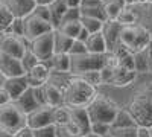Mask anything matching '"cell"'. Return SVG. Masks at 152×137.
Instances as JSON below:
<instances>
[{
	"mask_svg": "<svg viewBox=\"0 0 152 137\" xmlns=\"http://www.w3.org/2000/svg\"><path fill=\"white\" fill-rule=\"evenodd\" d=\"M137 2H138V0H137ZM151 2H152V0H151Z\"/></svg>",
	"mask_w": 152,
	"mask_h": 137,
	"instance_id": "cell-52",
	"label": "cell"
},
{
	"mask_svg": "<svg viewBox=\"0 0 152 137\" xmlns=\"http://www.w3.org/2000/svg\"><path fill=\"white\" fill-rule=\"evenodd\" d=\"M67 108H69L70 120L78 127L81 134L90 133V119H88L85 107H67Z\"/></svg>",
	"mask_w": 152,
	"mask_h": 137,
	"instance_id": "cell-17",
	"label": "cell"
},
{
	"mask_svg": "<svg viewBox=\"0 0 152 137\" xmlns=\"http://www.w3.org/2000/svg\"><path fill=\"white\" fill-rule=\"evenodd\" d=\"M3 81H5V76L2 73H0V87H2V84H3Z\"/></svg>",
	"mask_w": 152,
	"mask_h": 137,
	"instance_id": "cell-51",
	"label": "cell"
},
{
	"mask_svg": "<svg viewBox=\"0 0 152 137\" xmlns=\"http://www.w3.org/2000/svg\"><path fill=\"white\" fill-rule=\"evenodd\" d=\"M70 55V53H69ZM110 63V53H75L70 55V73L72 75H82L85 72L100 70L104 66Z\"/></svg>",
	"mask_w": 152,
	"mask_h": 137,
	"instance_id": "cell-5",
	"label": "cell"
},
{
	"mask_svg": "<svg viewBox=\"0 0 152 137\" xmlns=\"http://www.w3.org/2000/svg\"><path fill=\"white\" fill-rule=\"evenodd\" d=\"M31 12H32L34 15L40 17V18H43V20L49 21V23H52V21H50V11H49V6H47V5L35 3V6H34V9H32Z\"/></svg>",
	"mask_w": 152,
	"mask_h": 137,
	"instance_id": "cell-37",
	"label": "cell"
},
{
	"mask_svg": "<svg viewBox=\"0 0 152 137\" xmlns=\"http://www.w3.org/2000/svg\"><path fill=\"white\" fill-rule=\"evenodd\" d=\"M135 137H152L151 128H148V127H137Z\"/></svg>",
	"mask_w": 152,
	"mask_h": 137,
	"instance_id": "cell-43",
	"label": "cell"
},
{
	"mask_svg": "<svg viewBox=\"0 0 152 137\" xmlns=\"http://www.w3.org/2000/svg\"><path fill=\"white\" fill-rule=\"evenodd\" d=\"M14 17L23 18L24 15L31 14L35 6V0H0Z\"/></svg>",
	"mask_w": 152,
	"mask_h": 137,
	"instance_id": "cell-16",
	"label": "cell"
},
{
	"mask_svg": "<svg viewBox=\"0 0 152 137\" xmlns=\"http://www.w3.org/2000/svg\"><path fill=\"white\" fill-rule=\"evenodd\" d=\"M41 89V95H43V101L44 104L50 105V107H58V105H64L62 101V90L58 85H55L53 82H44L43 85H40Z\"/></svg>",
	"mask_w": 152,
	"mask_h": 137,
	"instance_id": "cell-14",
	"label": "cell"
},
{
	"mask_svg": "<svg viewBox=\"0 0 152 137\" xmlns=\"http://www.w3.org/2000/svg\"><path fill=\"white\" fill-rule=\"evenodd\" d=\"M81 21L79 20H67V21H61L59 24H58V28H56V31H59V32H62L64 35H67V37H70V38H76V35H78V32L81 31Z\"/></svg>",
	"mask_w": 152,
	"mask_h": 137,
	"instance_id": "cell-25",
	"label": "cell"
},
{
	"mask_svg": "<svg viewBox=\"0 0 152 137\" xmlns=\"http://www.w3.org/2000/svg\"><path fill=\"white\" fill-rule=\"evenodd\" d=\"M111 127H116V128H122V127H137L135 120L132 119L131 113L128 110H120L117 111L116 117H114V120L111 122Z\"/></svg>",
	"mask_w": 152,
	"mask_h": 137,
	"instance_id": "cell-26",
	"label": "cell"
},
{
	"mask_svg": "<svg viewBox=\"0 0 152 137\" xmlns=\"http://www.w3.org/2000/svg\"><path fill=\"white\" fill-rule=\"evenodd\" d=\"M47 6H49V11H50V21H52V26L56 29L62 15H64V12L69 9V6L66 3V0H52Z\"/></svg>",
	"mask_w": 152,
	"mask_h": 137,
	"instance_id": "cell-22",
	"label": "cell"
},
{
	"mask_svg": "<svg viewBox=\"0 0 152 137\" xmlns=\"http://www.w3.org/2000/svg\"><path fill=\"white\" fill-rule=\"evenodd\" d=\"M104 2H105V0H104Z\"/></svg>",
	"mask_w": 152,
	"mask_h": 137,
	"instance_id": "cell-53",
	"label": "cell"
},
{
	"mask_svg": "<svg viewBox=\"0 0 152 137\" xmlns=\"http://www.w3.org/2000/svg\"><path fill=\"white\" fill-rule=\"evenodd\" d=\"M50 123H53V107L47 104L38 105L35 110L26 114V127H29L31 130L46 127Z\"/></svg>",
	"mask_w": 152,
	"mask_h": 137,
	"instance_id": "cell-10",
	"label": "cell"
},
{
	"mask_svg": "<svg viewBox=\"0 0 152 137\" xmlns=\"http://www.w3.org/2000/svg\"><path fill=\"white\" fill-rule=\"evenodd\" d=\"M128 111L135 120L137 127L152 128V85L137 93L129 102Z\"/></svg>",
	"mask_w": 152,
	"mask_h": 137,
	"instance_id": "cell-2",
	"label": "cell"
},
{
	"mask_svg": "<svg viewBox=\"0 0 152 137\" xmlns=\"http://www.w3.org/2000/svg\"><path fill=\"white\" fill-rule=\"evenodd\" d=\"M79 12H81V17H93V18H99V20L107 21L105 14H104V5L79 6Z\"/></svg>",
	"mask_w": 152,
	"mask_h": 137,
	"instance_id": "cell-29",
	"label": "cell"
},
{
	"mask_svg": "<svg viewBox=\"0 0 152 137\" xmlns=\"http://www.w3.org/2000/svg\"><path fill=\"white\" fill-rule=\"evenodd\" d=\"M81 18V12H79V8H69L64 15H62L61 21H67V20H79ZM59 21V23H61Z\"/></svg>",
	"mask_w": 152,
	"mask_h": 137,
	"instance_id": "cell-40",
	"label": "cell"
},
{
	"mask_svg": "<svg viewBox=\"0 0 152 137\" xmlns=\"http://www.w3.org/2000/svg\"><path fill=\"white\" fill-rule=\"evenodd\" d=\"M143 52H145V55H146V59H148V63H149V66H151V70H152V40L148 43L146 47H143Z\"/></svg>",
	"mask_w": 152,
	"mask_h": 137,
	"instance_id": "cell-44",
	"label": "cell"
},
{
	"mask_svg": "<svg viewBox=\"0 0 152 137\" xmlns=\"http://www.w3.org/2000/svg\"><path fill=\"white\" fill-rule=\"evenodd\" d=\"M0 73H2L5 78L24 75V67L21 64V59L0 52Z\"/></svg>",
	"mask_w": 152,
	"mask_h": 137,
	"instance_id": "cell-12",
	"label": "cell"
},
{
	"mask_svg": "<svg viewBox=\"0 0 152 137\" xmlns=\"http://www.w3.org/2000/svg\"><path fill=\"white\" fill-rule=\"evenodd\" d=\"M53 31L44 32L29 41L28 49L40 61H47L53 55Z\"/></svg>",
	"mask_w": 152,
	"mask_h": 137,
	"instance_id": "cell-7",
	"label": "cell"
},
{
	"mask_svg": "<svg viewBox=\"0 0 152 137\" xmlns=\"http://www.w3.org/2000/svg\"><path fill=\"white\" fill-rule=\"evenodd\" d=\"M120 24H134L137 23V17H135V12L128 6V5H125L123 9L120 11V14L117 15L116 18Z\"/></svg>",
	"mask_w": 152,
	"mask_h": 137,
	"instance_id": "cell-32",
	"label": "cell"
},
{
	"mask_svg": "<svg viewBox=\"0 0 152 137\" xmlns=\"http://www.w3.org/2000/svg\"><path fill=\"white\" fill-rule=\"evenodd\" d=\"M24 76H26L29 87H40V85H43L44 82L49 81L50 69L47 67V64H44V61H38V63L34 64L29 70L24 72Z\"/></svg>",
	"mask_w": 152,
	"mask_h": 137,
	"instance_id": "cell-11",
	"label": "cell"
},
{
	"mask_svg": "<svg viewBox=\"0 0 152 137\" xmlns=\"http://www.w3.org/2000/svg\"><path fill=\"white\" fill-rule=\"evenodd\" d=\"M26 43H24L23 37H17V35H12V34H6L3 32L2 37H0V52H3L9 56H14L21 59L24 52H26Z\"/></svg>",
	"mask_w": 152,
	"mask_h": 137,
	"instance_id": "cell-9",
	"label": "cell"
},
{
	"mask_svg": "<svg viewBox=\"0 0 152 137\" xmlns=\"http://www.w3.org/2000/svg\"><path fill=\"white\" fill-rule=\"evenodd\" d=\"M126 3L123 0H105L104 2V14L107 20H116L120 11L123 9Z\"/></svg>",
	"mask_w": 152,
	"mask_h": 137,
	"instance_id": "cell-24",
	"label": "cell"
},
{
	"mask_svg": "<svg viewBox=\"0 0 152 137\" xmlns=\"http://www.w3.org/2000/svg\"><path fill=\"white\" fill-rule=\"evenodd\" d=\"M34 137H56V131H55V123H50L46 127H40L32 130Z\"/></svg>",
	"mask_w": 152,
	"mask_h": 137,
	"instance_id": "cell-36",
	"label": "cell"
},
{
	"mask_svg": "<svg viewBox=\"0 0 152 137\" xmlns=\"http://www.w3.org/2000/svg\"><path fill=\"white\" fill-rule=\"evenodd\" d=\"M38 61H40V59H38V58L29 51V49H26V52H24V55H23V58H21V64H23V67H24V72L29 70L34 64L38 63Z\"/></svg>",
	"mask_w": 152,
	"mask_h": 137,
	"instance_id": "cell-39",
	"label": "cell"
},
{
	"mask_svg": "<svg viewBox=\"0 0 152 137\" xmlns=\"http://www.w3.org/2000/svg\"><path fill=\"white\" fill-rule=\"evenodd\" d=\"M12 20H14V15H12L11 12L8 11V8L0 2V35L8 31Z\"/></svg>",
	"mask_w": 152,
	"mask_h": 137,
	"instance_id": "cell-31",
	"label": "cell"
},
{
	"mask_svg": "<svg viewBox=\"0 0 152 137\" xmlns=\"http://www.w3.org/2000/svg\"><path fill=\"white\" fill-rule=\"evenodd\" d=\"M152 40V34L138 23L134 24H122L119 31V43L128 49V51L137 52L142 51L143 47L148 46V43Z\"/></svg>",
	"mask_w": 152,
	"mask_h": 137,
	"instance_id": "cell-3",
	"label": "cell"
},
{
	"mask_svg": "<svg viewBox=\"0 0 152 137\" xmlns=\"http://www.w3.org/2000/svg\"><path fill=\"white\" fill-rule=\"evenodd\" d=\"M52 0H35V3H40V5H49Z\"/></svg>",
	"mask_w": 152,
	"mask_h": 137,
	"instance_id": "cell-49",
	"label": "cell"
},
{
	"mask_svg": "<svg viewBox=\"0 0 152 137\" xmlns=\"http://www.w3.org/2000/svg\"><path fill=\"white\" fill-rule=\"evenodd\" d=\"M12 137H34V134H32V130L29 127H23L12 134Z\"/></svg>",
	"mask_w": 152,
	"mask_h": 137,
	"instance_id": "cell-42",
	"label": "cell"
},
{
	"mask_svg": "<svg viewBox=\"0 0 152 137\" xmlns=\"http://www.w3.org/2000/svg\"><path fill=\"white\" fill-rule=\"evenodd\" d=\"M85 110L90 122H105L111 125L119 111V105L104 95H94L91 101L85 105Z\"/></svg>",
	"mask_w": 152,
	"mask_h": 137,
	"instance_id": "cell-4",
	"label": "cell"
},
{
	"mask_svg": "<svg viewBox=\"0 0 152 137\" xmlns=\"http://www.w3.org/2000/svg\"><path fill=\"white\" fill-rule=\"evenodd\" d=\"M81 21V26L88 32V34H94V32H99L102 31L104 28V20H99V18H93V17H81L79 18Z\"/></svg>",
	"mask_w": 152,
	"mask_h": 137,
	"instance_id": "cell-28",
	"label": "cell"
},
{
	"mask_svg": "<svg viewBox=\"0 0 152 137\" xmlns=\"http://www.w3.org/2000/svg\"><path fill=\"white\" fill-rule=\"evenodd\" d=\"M67 122H70V114H69L67 105L53 107V123L55 125H64Z\"/></svg>",
	"mask_w": 152,
	"mask_h": 137,
	"instance_id": "cell-30",
	"label": "cell"
},
{
	"mask_svg": "<svg viewBox=\"0 0 152 137\" xmlns=\"http://www.w3.org/2000/svg\"><path fill=\"white\" fill-rule=\"evenodd\" d=\"M8 102H11V97H9L8 92L3 89V87H0V105H5Z\"/></svg>",
	"mask_w": 152,
	"mask_h": 137,
	"instance_id": "cell-45",
	"label": "cell"
},
{
	"mask_svg": "<svg viewBox=\"0 0 152 137\" xmlns=\"http://www.w3.org/2000/svg\"><path fill=\"white\" fill-rule=\"evenodd\" d=\"M0 137H12V134H11V133H8V131H5V130H2V128H0Z\"/></svg>",
	"mask_w": 152,
	"mask_h": 137,
	"instance_id": "cell-48",
	"label": "cell"
},
{
	"mask_svg": "<svg viewBox=\"0 0 152 137\" xmlns=\"http://www.w3.org/2000/svg\"><path fill=\"white\" fill-rule=\"evenodd\" d=\"M120 26H122V24L117 20H107L104 23L102 34L105 37L108 52H111L113 49L119 44V31H120Z\"/></svg>",
	"mask_w": 152,
	"mask_h": 137,
	"instance_id": "cell-19",
	"label": "cell"
},
{
	"mask_svg": "<svg viewBox=\"0 0 152 137\" xmlns=\"http://www.w3.org/2000/svg\"><path fill=\"white\" fill-rule=\"evenodd\" d=\"M2 87L8 92L11 101L17 99L24 90L28 89V81H26V76L24 75H20V76H9V78H5Z\"/></svg>",
	"mask_w": 152,
	"mask_h": 137,
	"instance_id": "cell-15",
	"label": "cell"
},
{
	"mask_svg": "<svg viewBox=\"0 0 152 137\" xmlns=\"http://www.w3.org/2000/svg\"><path fill=\"white\" fill-rule=\"evenodd\" d=\"M47 61H50V72L56 73H70V55L67 52L53 53Z\"/></svg>",
	"mask_w": 152,
	"mask_h": 137,
	"instance_id": "cell-21",
	"label": "cell"
},
{
	"mask_svg": "<svg viewBox=\"0 0 152 137\" xmlns=\"http://www.w3.org/2000/svg\"><path fill=\"white\" fill-rule=\"evenodd\" d=\"M96 95V87L88 84L78 75L67 81L64 90H62V101L67 107H85Z\"/></svg>",
	"mask_w": 152,
	"mask_h": 137,
	"instance_id": "cell-1",
	"label": "cell"
},
{
	"mask_svg": "<svg viewBox=\"0 0 152 137\" xmlns=\"http://www.w3.org/2000/svg\"><path fill=\"white\" fill-rule=\"evenodd\" d=\"M6 32H9L12 35H17V37H23V20L20 17H14V20L9 24Z\"/></svg>",
	"mask_w": 152,
	"mask_h": 137,
	"instance_id": "cell-38",
	"label": "cell"
},
{
	"mask_svg": "<svg viewBox=\"0 0 152 137\" xmlns=\"http://www.w3.org/2000/svg\"><path fill=\"white\" fill-rule=\"evenodd\" d=\"M111 125L105 122H90V133L97 137H105L110 131Z\"/></svg>",
	"mask_w": 152,
	"mask_h": 137,
	"instance_id": "cell-35",
	"label": "cell"
},
{
	"mask_svg": "<svg viewBox=\"0 0 152 137\" xmlns=\"http://www.w3.org/2000/svg\"><path fill=\"white\" fill-rule=\"evenodd\" d=\"M23 127H26V114L21 113L14 102L0 105V128L14 134Z\"/></svg>",
	"mask_w": 152,
	"mask_h": 137,
	"instance_id": "cell-6",
	"label": "cell"
},
{
	"mask_svg": "<svg viewBox=\"0 0 152 137\" xmlns=\"http://www.w3.org/2000/svg\"><path fill=\"white\" fill-rule=\"evenodd\" d=\"M135 76H137L135 70L111 64V75H110L107 84H113V85H117V87H125V85L131 84L135 79Z\"/></svg>",
	"mask_w": 152,
	"mask_h": 137,
	"instance_id": "cell-13",
	"label": "cell"
},
{
	"mask_svg": "<svg viewBox=\"0 0 152 137\" xmlns=\"http://www.w3.org/2000/svg\"><path fill=\"white\" fill-rule=\"evenodd\" d=\"M21 20H23V38L26 41H31V40L35 38V37L55 29L52 26V23H49V21H46V20H43L40 17L34 15L32 12L28 14V15H24Z\"/></svg>",
	"mask_w": 152,
	"mask_h": 137,
	"instance_id": "cell-8",
	"label": "cell"
},
{
	"mask_svg": "<svg viewBox=\"0 0 152 137\" xmlns=\"http://www.w3.org/2000/svg\"><path fill=\"white\" fill-rule=\"evenodd\" d=\"M132 64H134V70L137 73H145V72L151 70V66L146 59L143 49L142 51H137V52H132Z\"/></svg>",
	"mask_w": 152,
	"mask_h": 137,
	"instance_id": "cell-27",
	"label": "cell"
},
{
	"mask_svg": "<svg viewBox=\"0 0 152 137\" xmlns=\"http://www.w3.org/2000/svg\"><path fill=\"white\" fill-rule=\"evenodd\" d=\"M87 52V49H85V43L84 41H79V40H73L70 49H69V53L70 55H75V53H84Z\"/></svg>",
	"mask_w": 152,
	"mask_h": 137,
	"instance_id": "cell-41",
	"label": "cell"
},
{
	"mask_svg": "<svg viewBox=\"0 0 152 137\" xmlns=\"http://www.w3.org/2000/svg\"><path fill=\"white\" fill-rule=\"evenodd\" d=\"M79 137H97V136H94V134H91V133H87V134H82V136H79Z\"/></svg>",
	"mask_w": 152,
	"mask_h": 137,
	"instance_id": "cell-50",
	"label": "cell"
},
{
	"mask_svg": "<svg viewBox=\"0 0 152 137\" xmlns=\"http://www.w3.org/2000/svg\"><path fill=\"white\" fill-rule=\"evenodd\" d=\"M12 102H14V104L17 105V108L21 111V113H24V114L31 113V111L35 110L38 105H41L40 102L37 101V97H35V95H34V89H32V87H28V89L24 90L17 99H14Z\"/></svg>",
	"mask_w": 152,
	"mask_h": 137,
	"instance_id": "cell-18",
	"label": "cell"
},
{
	"mask_svg": "<svg viewBox=\"0 0 152 137\" xmlns=\"http://www.w3.org/2000/svg\"><path fill=\"white\" fill-rule=\"evenodd\" d=\"M88 35H90V34H88V32H87V31H85L84 28H81V31L78 32V35H76V38H75V40H79V41H85Z\"/></svg>",
	"mask_w": 152,
	"mask_h": 137,
	"instance_id": "cell-46",
	"label": "cell"
},
{
	"mask_svg": "<svg viewBox=\"0 0 152 137\" xmlns=\"http://www.w3.org/2000/svg\"><path fill=\"white\" fill-rule=\"evenodd\" d=\"M84 43H85L87 52H90V53H107L108 52L107 41H105V37H104L102 31L90 34Z\"/></svg>",
	"mask_w": 152,
	"mask_h": 137,
	"instance_id": "cell-20",
	"label": "cell"
},
{
	"mask_svg": "<svg viewBox=\"0 0 152 137\" xmlns=\"http://www.w3.org/2000/svg\"><path fill=\"white\" fill-rule=\"evenodd\" d=\"M66 3H67L69 8H79L81 0H66Z\"/></svg>",
	"mask_w": 152,
	"mask_h": 137,
	"instance_id": "cell-47",
	"label": "cell"
},
{
	"mask_svg": "<svg viewBox=\"0 0 152 137\" xmlns=\"http://www.w3.org/2000/svg\"><path fill=\"white\" fill-rule=\"evenodd\" d=\"M82 79H85L88 84H91L93 87H97V85H102L104 81H102V75H100V70H91V72H85L82 75H78Z\"/></svg>",
	"mask_w": 152,
	"mask_h": 137,
	"instance_id": "cell-34",
	"label": "cell"
},
{
	"mask_svg": "<svg viewBox=\"0 0 152 137\" xmlns=\"http://www.w3.org/2000/svg\"><path fill=\"white\" fill-rule=\"evenodd\" d=\"M135 131H137V127H122V128L111 127L107 136H110V137H135Z\"/></svg>",
	"mask_w": 152,
	"mask_h": 137,
	"instance_id": "cell-33",
	"label": "cell"
},
{
	"mask_svg": "<svg viewBox=\"0 0 152 137\" xmlns=\"http://www.w3.org/2000/svg\"><path fill=\"white\" fill-rule=\"evenodd\" d=\"M73 43V38L64 35L59 31H53V53H62V52H67L69 53V49Z\"/></svg>",
	"mask_w": 152,
	"mask_h": 137,
	"instance_id": "cell-23",
	"label": "cell"
}]
</instances>
